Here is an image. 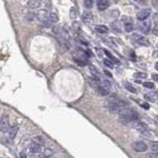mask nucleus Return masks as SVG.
Returning <instances> with one entry per match:
<instances>
[{
    "mask_svg": "<svg viewBox=\"0 0 158 158\" xmlns=\"http://www.w3.org/2000/svg\"><path fill=\"white\" fill-rule=\"evenodd\" d=\"M138 30L144 35L149 34L150 30H151V23H150V21H143V22L139 23Z\"/></svg>",
    "mask_w": 158,
    "mask_h": 158,
    "instance_id": "1",
    "label": "nucleus"
},
{
    "mask_svg": "<svg viewBox=\"0 0 158 158\" xmlns=\"http://www.w3.org/2000/svg\"><path fill=\"white\" fill-rule=\"evenodd\" d=\"M132 148L136 152H145L147 150V145L143 141H136L132 144Z\"/></svg>",
    "mask_w": 158,
    "mask_h": 158,
    "instance_id": "2",
    "label": "nucleus"
},
{
    "mask_svg": "<svg viewBox=\"0 0 158 158\" xmlns=\"http://www.w3.org/2000/svg\"><path fill=\"white\" fill-rule=\"evenodd\" d=\"M132 39H134V41L140 46H149V42H148V40L144 38V37H142L141 35L132 34Z\"/></svg>",
    "mask_w": 158,
    "mask_h": 158,
    "instance_id": "3",
    "label": "nucleus"
},
{
    "mask_svg": "<svg viewBox=\"0 0 158 158\" xmlns=\"http://www.w3.org/2000/svg\"><path fill=\"white\" fill-rule=\"evenodd\" d=\"M150 15H151V10L146 8V9H142L141 11H139V12L138 13V15H136V17H138V19L139 21L143 22V21H145Z\"/></svg>",
    "mask_w": 158,
    "mask_h": 158,
    "instance_id": "4",
    "label": "nucleus"
},
{
    "mask_svg": "<svg viewBox=\"0 0 158 158\" xmlns=\"http://www.w3.org/2000/svg\"><path fill=\"white\" fill-rule=\"evenodd\" d=\"M10 124H9V120L6 116H3L1 118V122H0V129L2 132H6L7 131H10Z\"/></svg>",
    "mask_w": 158,
    "mask_h": 158,
    "instance_id": "5",
    "label": "nucleus"
},
{
    "mask_svg": "<svg viewBox=\"0 0 158 158\" xmlns=\"http://www.w3.org/2000/svg\"><path fill=\"white\" fill-rule=\"evenodd\" d=\"M133 127L136 129V131H140V132H143L145 131H147V125H146L144 123L142 122H139V121H136L133 122Z\"/></svg>",
    "mask_w": 158,
    "mask_h": 158,
    "instance_id": "6",
    "label": "nucleus"
},
{
    "mask_svg": "<svg viewBox=\"0 0 158 158\" xmlns=\"http://www.w3.org/2000/svg\"><path fill=\"white\" fill-rule=\"evenodd\" d=\"M110 5V3H109V1H107V0H99L98 2H97V7H98L99 10H106L107 8Z\"/></svg>",
    "mask_w": 158,
    "mask_h": 158,
    "instance_id": "7",
    "label": "nucleus"
},
{
    "mask_svg": "<svg viewBox=\"0 0 158 158\" xmlns=\"http://www.w3.org/2000/svg\"><path fill=\"white\" fill-rule=\"evenodd\" d=\"M52 155H53L52 149H50V148H45V149L41 152L40 156H41L42 158H50V156H52Z\"/></svg>",
    "mask_w": 158,
    "mask_h": 158,
    "instance_id": "8",
    "label": "nucleus"
},
{
    "mask_svg": "<svg viewBox=\"0 0 158 158\" xmlns=\"http://www.w3.org/2000/svg\"><path fill=\"white\" fill-rule=\"evenodd\" d=\"M94 30L99 34H106L108 32V28L106 26H103V25H96L94 27Z\"/></svg>",
    "mask_w": 158,
    "mask_h": 158,
    "instance_id": "9",
    "label": "nucleus"
},
{
    "mask_svg": "<svg viewBox=\"0 0 158 158\" xmlns=\"http://www.w3.org/2000/svg\"><path fill=\"white\" fill-rule=\"evenodd\" d=\"M57 21H59V16H57V13L52 12V13L50 14V15H48V22H50V25L55 24Z\"/></svg>",
    "mask_w": 158,
    "mask_h": 158,
    "instance_id": "10",
    "label": "nucleus"
},
{
    "mask_svg": "<svg viewBox=\"0 0 158 158\" xmlns=\"http://www.w3.org/2000/svg\"><path fill=\"white\" fill-rule=\"evenodd\" d=\"M18 129H19V127H18V125H13V127H11L10 131H9V138L11 139H14V138H15L16 134H17V132H18Z\"/></svg>",
    "mask_w": 158,
    "mask_h": 158,
    "instance_id": "11",
    "label": "nucleus"
},
{
    "mask_svg": "<svg viewBox=\"0 0 158 158\" xmlns=\"http://www.w3.org/2000/svg\"><path fill=\"white\" fill-rule=\"evenodd\" d=\"M111 28L117 33H122V28H121V25L118 21H114V22L111 24Z\"/></svg>",
    "mask_w": 158,
    "mask_h": 158,
    "instance_id": "12",
    "label": "nucleus"
},
{
    "mask_svg": "<svg viewBox=\"0 0 158 158\" xmlns=\"http://www.w3.org/2000/svg\"><path fill=\"white\" fill-rule=\"evenodd\" d=\"M41 147L42 146H40L38 144H35V143L32 142V144L30 145V152L31 153H39L40 151H43V150H41Z\"/></svg>",
    "mask_w": 158,
    "mask_h": 158,
    "instance_id": "13",
    "label": "nucleus"
},
{
    "mask_svg": "<svg viewBox=\"0 0 158 158\" xmlns=\"http://www.w3.org/2000/svg\"><path fill=\"white\" fill-rule=\"evenodd\" d=\"M32 141H33V143H35V144H38L40 146H43L45 144V140H44V138L42 136H35L32 139Z\"/></svg>",
    "mask_w": 158,
    "mask_h": 158,
    "instance_id": "14",
    "label": "nucleus"
},
{
    "mask_svg": "<svg viewBox=\"0 0 158 158\" xmlns=\"http://www.w3.org/2000/svg\"><path fill=\"white\" fill-rule=\"evenodd\" d=\"M40 5H41V1H39V0H30V1H28V6L32 9L38 8Z\"/></svg>",
    "mask_w": 158,
    "mask_h": 158,
    "instance_id": "15",
    "label": "nucleus"
},
{
    "mask_svg": "<svg viewBox=\"0 0 158 158\" xmlns=\"http://www.w3.org/2000/svg\"><path fill=\"white\" fill-rule=\"evenodd\" d=\"M104 52H105V54L108 57V59H110V60H112L113 62H115V63H120V61H118V59H116L115 57L111 53L109 50H104Z\"/></svg>",
    "mask_w": 158,
    "mask_h": 158,
    "instance_id": "16",
    "label": "nucleus"
},
{
    "mask_svg": "<svg viewBox=\"0 0 158 158\" xmlns=\"http://www.w3.org/2000/svg\"><path fill=\"white\" fill-rule=\"evenodd\" d=\"M96 90H97V92L99 93L100 95H101V96H108L109 95V91L108 90H106L105 88H103L101 86V84H100V86L98 88H96Z\"/></svg>",
    "mask_w": 158,
    "mask_h": 158,
    "instance_id": "17",
    "label": "nucleus"
},
{
    "mask_svg": "<svg viewBox=\"0 0 158 158\" xmlns=\"http://www.w3.org/2000/svg\"><path fill=\"white\" fill-rule=\"evenodd\" d=\"M101 86L103 88H105L106 90H108V91H110L111 89H112V84H111L110 82H109L108 80H103V81H101Z\"/></svg>",
    "mask_w": 158,
    "mask_h": 158,
    "instance_id": "18",
    "label": "nucleus"
},
{
    "mask_svg": "<svg viewBox=\"0 0 158 158\" xmlns=\"http://www.w3.org/2000/svg\"><path fill=\"white\" fill-rule=\"evenodd\" d=\"M133 30V25H132L131 22H127L125 23V31L127 33H129V32H132Z\"/></svg>",
    "mask_w": 158,
    "mask_h": 158,
    "instance_id": "19",
    "label": "nucleus"
},
{
    "mask_svg": "<svg viewBox=\"0 0 158 158\" xmlns=\"http://www.w3.org/2000/svg\"><path fill=\"white\" fill-rule=\"evenodd\" d=\"M144 98L147 99L148 101L154 102L155 99H156V93H148V94H145Z\"/></svg>",
    "mask_w": 158,
    "mask_h": 158,
    "instance_id": "20",
    "label": "nucleus"
},
{
    "mask_svg": "<svg viewBox=\"0 0 158 158\" xmlns=\"http://www.w3.org/2000/svg\"><path fill=\"white\" fill-rule=\"evenodd\" d=\"M125 89L129 90V92H131V93H136V89L131 84V83L125 82Z\"/></svg>",
    "mask_w": 158,
    "mask_h": 158,
    "instance_id": "21",
    "label": "nucleus"
},
{
    "mask_svg": "<svg viewBox=\"0 0 158 158\" xmlns=\"http://www.w3.org/2000/svg\"><path fill=\"white\" fill-rule=\"evenodd\" d=\"M134 78H138V79H144L147 77V74L144 72H136L133 74Z\"/></svg>",
    "mask_w": 158,
    "mask_h": 158,
    "instance_id": "22",
    "label": "nucleus"
},
{
    "mask_svg": "<svg viewBox=\"0 0 158 158\" xmlns=\"http://www.w3.org/2000/svg\"><path fill=\"white\" fill-rule=\"evenodd\" d=\"M92 14L89 13V12H84L83 13V16H82V19L84 21H87V22H89L90 20H92Z\"/></svg>",
    "mask_w": 158,
    "mask_h": 158,
    "instance_id": "23",
    "label": "nucleus"
},
{
    "mask_svg": "<svg viewBox=\"0 0 158 158\" xmlns=\"http://www.w3.org/2000/svg\"><path fill=\"white\" fill-rule=\"evenodd\" d=\"M35 18H36V14H35L34 12H30L27 14L26 16V19L29 21V22H31V21H33Z\"/></svg>",
    "mask_w": 158,
    "mask_h": 158,
    "instance_id": "24",
    "label": "nucleus"
},
{
    "mask_svg": "<svg viewBox=\"0 0 158 158\" xmlns=\"http://www.w3.org/2000/svg\"><path fill=\"white\" fill-rule=\"evenodd\" d=\"M141 133H142L144 136H146V138H153V136H154V132L151 131H148V129L143 132H141Z\"/></svg>",
    "mask_w": 158,
    "mask_h": 158,
    "instance_id": "25",
    "label": "nucleus"
},
{
    "mask_svg": "<svg viewBox=\"0 0 158 158\" xmlns=\"http://www.w3.org/2000/svg\"><path fill=\"white\" fill-rule=\"evenodd\" d=\"M143 86H144L145 88H147V89H153V88L155 87L154 83L152 82H143Z\"/></svg>",
    "mask_w": 158,
    "mask_h": 158,
    "instance_id": "26",
    "label": "nucleus"
},
{
    "mask_svg": "<svg viewBox=\"0 0 158 158\" xmlns=\"http://www.w3.org/2000/svg\"><path fill=\"white\" fill-rule=\"evenodd\" d=\"M104 63H105L106 66L110 67V68H113L114 67V62L110 59H104Z\"/></svg>",
    "mask_w": 158,
    "mask_h": 158,
    "instance_id": "27",
    "label": "nucleus"
},
{
    "mask_svg": "<svg viewBox=\"0 0 158 158\" xmlns=\"http://www.w3.org/2000/svg\"><path fill=\"white\" fill-rule=\"evenodd\" d=\"M84 5L86 8H92V6H93V1L92 0H86V1L84 2Z\"/></svg>",
    "mask_w": 158,
    "mask_h": 158,
    "instance_id": "28",
    "label": "nucleus"
},
{
    "mask_svg": "<svg viewBox=\"0 0 158 158\" xmlns=\"http://www.w3.org/2000/svg\"><path fill=\"white\" fill-rule=\"evenodd\" d=\"M89 67H90V70L92 71L93 75H95V74H96V75H98V74H99V71H98V69H97L96 67L93 66V65H90Z\"/></svg>",
    "mask_w": 158,
    "mask_h": 158,
    "instance_id": "29",
    "label": "nucleus"
},
{
    "mask_svg": "<svg viewBox=\"0 0 158 158\" xmlns=\"http://www.w3.org/2000/svg\"><path fill=\"white\" fill-rule=\"evenodd\" d=\"M151 148H152V150H154L155 152H158V141H155V142L152 143Z\"/></svg>",
    "mask_w": 158,
    "mask_h": 158,
    "instance_id": "30",
    "label": "nucleus"
},
{
    "mask_svg": "<svg viewBox=\"0 0 158 158\" xmlns=\"http://www.w3.org/2000/svg\"><path fill=\"white\" fill-rule=\"evenodd\" d=\"M110 15H111V17H113V18H117L118 15H120V12L118 11H117V10H115V11H112V12L110 13Z\"/></svg>",
    "mask_w": 158,
    "mask_h": 158,
    "instance_id": "31",
    "label": "nucleus"
},
{
    "mask_svg": "<svg viewBox=\"0 0 158 158\" xmlns=\"http://www.w3.org/2000/svg\"><path fill=\"white\" fill-rule=\"evenodd\" d=\"M150 158H158V152L156 153H153V154H150L149 155Z\"/></svg>",
    "mask_w": 158,
    "mask_h": 158,
    "instance_id": "32",
    "label": "nucleus"
},
{
    "mask_svg": "<svg viewBox=\"0 0 158 158\" xmlns=\"http://www.w3.org/2000/svg\"><path fill=\"white\" fill-rule=\"evenodd\" d=\"M153 34H154L155 36H158V26L154 28V30H153Z\"/></svg>",
    "mask_w": 158,
    "mask_h": 158,
    "instance_id": "33",
    "label": "nucleus"
},
{
    "mask_svg": "<svg viewBox=\"0 0 158 158\" xmlns=\"http://www.w3.org/2000/svg\"><path fill=\"white\" fill-rule=\"evenodd\" d=\"M97 52H98L99 57H103V50H101L100 48H97Z\"/></svg>",
    "mask_w": 158,
    "mask_h": 158,
    "instance_id": "34",
    "label": "nucleus"
},
{
    "mask_svg": "<svg viewBox=\"0 0 158 158\" xmlns=\"http://www.w3.org/2000/svg\"><path fill=\"white\" fill-rule=\"evenodd\" d=\"M20 158H28L27 154H26V153H24V152H21L20 153Z\"/></svg>",
    "mask_w": 158,
    "mask_h": 158,
    "instance_id": "35",
    "label": "nucleus"
},
{
    "mask_svg": "<svg viewBox=\"0 0 158 158\" xmlns=\"http://www.w3.org/2000/svg\"><path fill=\"white\" fill-rule=\"evenodd\" d=\"M152 79H154L155 81H158V74H153Z\"/></svg>",
    "mask_w": 158,
    "mask_h": 158,
    "instance_id": "36",
    "label": "nucleus"
},
{
    "mask_svg": "<svg viewBox=\"0 0 158 158\" xmlns=\"http://www.w3.org/2000/svg\"><path fill=\"white\" fill-rule=\"evenodd\" d=\"M153 19H154L155 22H158V13H156L154 15V17H153Z\"/></svg>",
    "mask_w": 158,
    "mask_h": 158,
    "instance_id": "37",
    "label": "nucleus"
},
{
    "mask_svg": "<svg viewBox=\"0 0 158 158\" xmlns=\"http://www.w3.org/2000/svg\"><path fill=\"white\" fill-rule=\"evenodd\" d=\"M105 73L107 74V75L109 76V77H112V73H110V72H108L107 70H105Z\"/></svg>",
    "mask_w": 158,
    "mask_h": 158,
    "instance_id": "38",
    "label": "nucleus"
},
{
    "mask_svg": "<svg viewBox=\"0 0 158 158\" xmlns=\"http://www.w3.org/2000/svg\"><path fill=\"white\" fill-rule=\"evenodd\" d=\"M155 68H156L157 70H158V62H156V63H155Z\"/></svg>",
    "mask_w": 158,
    "mask_h": 158,
    "instance_id": "39",
    "label": "nucleus"
},
{
    "mask_svg": "<svg viewBox=\"0 0 158 158\" xmlns=\"http://www.w3.org/2000/svg\"><path fill=\"white\" fill-rule=\"evenodd\" d=\"M156 100H158V91L156 92Z\"/></svg>",
    "mask_w": 158,
    "mask_h": 158,
    "instance_id": "40",
    "label": "nucleus"
},
{
    "mask_svg": "<svg viewBox=\"0 0 158 158\" xmlns=\"http://www.w3.org/2000/svg\"></svg>",
    "mask_w": 158,
    "mask_h": 158,
    "instance_id": "41",
    "label": "nucleus"
}]
</instances>
